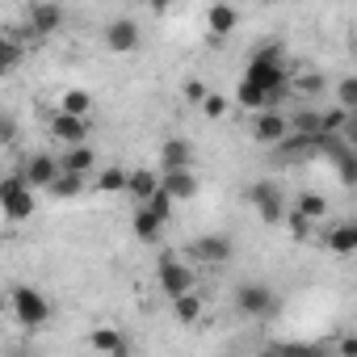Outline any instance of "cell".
<instances>
[{
	"instance_id": "d590c367",
	"label": "cell",
	"mask_w": 357,
	"mask_h": 357,
	"mask_svg": "<svg viewBox=\"0 0 357 357\" xmlns=\"http://www.w3.org/2000/svg\"><path fill=\"white\" fill-rule=\"evenodd\" d=\"M340 357H357V336H340Z\"/></svg>"
},
{
	"instance_id": "4fadbf2b",
	"label": "cell",
	"mask_w": 357,
	"mask_h": 357,
	"mask_svg": "<svg viewBox=\"0 0 357 357\" xmlns=\"http://www.w3.org/2000/svg\"><path fill=\"white\" fill-rule=\"evenodd\" d=\"M55 164H59V172H68V176H80V181H84V176L97 168V151H93L89 143H84V147H68V151H63Z\"/></svg>"
},
{
	"instance_id": "44dd1931",
	"label": "cell",
	"mask_w": 357,
	"mask_h": 357,
	"mask_svg": "<svg viewBox=\"0 0 357 357\" xmlns=\"http://www.w3.org/2000/svg\"><path fill=\"white\" fill-rule=\"evenodd\" d=\"M47 194L55 202H68V198H80L84 194V181H80V176H68V172H55V181L47 185Z\"/></svg>"
},
{
	"instance_id": "484cf974",
	"label": "cell",
	"mask_w": 357,
	"mask_h": 357,
	"mask_svg": "<svg viewBox=\"0 0 357 357\" xmlns=\"http://www.w3.org/2000/svg\"><path fill=\"white\" fill-rule=\"evenodd\" d=\"M130 227H135V236H139L143 244H155V240H160V231H164V223H160V219H151L143 206L135 211V223H130Z\"/></svg>"
},
{
	"instance_id": "2e32d148",
	"label": "cell",
	"mask_w": 357,
	"mask_h": 357,
	"mask_svg": "<svg viewBox=\"0 0 357 357\" xmlns=\"http://www.w3.org/2000/svg\"><path fill=\"white\" fill-rule=\"evenodd\" d=\"M160 194H168L172 202H190L198 194V176L194 172H164L160 176Z\"/></svg>"
},
{
	"instance_id": "f1b7e54d",
	"label": "cell",
	"mask_w": 357,
	"mask_h": 357,
	"mask_svg": "<svg viewBox=\"0 0 357 357\" xmlns=\"http://www.w3.org/2000/svg\"><path fill=\"white\" fill-rule=\"evenodd\" d=\"M143 211H147V215H151V219H160V223H168V215H172V198H168V194H160V190H155V194H151V198H147V202H143Z\"/></svg>"
},
{
	"instance_id": "e0dca14e",
	"label": "cell",
	"mask_w": 357,
	"mask_h": 357,
	"mask_svg": "<svg viewBox=\"0 0 357 357\" xmlns=\"http://www.w3.org/2000/svg\"><path fill=\"white\" fill-rule=\"evenodd\" d=\"M206 26H211V34H215V38H227V34L240 26V13H236L231 5H215V9L206 13Z\"/></svg>"
},
{
	"instance_id": "ffe728a7",
	"label": "cell",
	"mask_w": 357,
	"mask_h": 357,
	"mask_svg": "<svg viewBox=\"0 0 357 357\" xmlns=\"http://www.w3.org/2000/svg\"><path fill=\"white\" fill-rule=\"evenodd\" d=\"M122 344H126V336L118 328H109V324H101V328L89 332V349H97V353H118Z\"/></svg>"
},
{
	"instance_id": "4dcf8cb0",
	"label": "cell",
	"mask_w": 357,
	"mask_h": 357,
	"mask_svg": "<svg viewBox=\"0 0 357 357\" xmlns=\"http://www.w3.org/2000/svg\"><path fill=\"white\" fill-rule=\"evenodd\" d=\"M336 168H340V181H344V185H353V181H357V155H353V151L336 155Z\"/></svg>"
},
{
	"instance_id": "9a60e30c",
	"label": "cell",
	"mask_w": 357,
	"mask_h": 357,
	"mask_svg": "<svg viewBox=\"0 0 357 357\" xmlns=\"http://www.w3.org/2000/svg\"><path fill=\"white\" fill-rule=\"evenodd\" d=\"M26 17H30V34H34V38L55 34V30L63 26V9H59V5H30Z\"/></svg>"
},
{
	"instance_id": "4316f807",
	"label": "cell",
	"mask_w": 357,
	"mask_h": 357,
	"mask_svg": "<svg viewBox=\"0 0 357 357\" xmlns=\"http://www.w3.org/2000/svg\"><path fill=\"white\" fill-rule=\"evenodd\" d=\"M93 185L101 194H126V168H101Z\"/></svg>"
},
{
	"instance_id": "5b68a950",
	"label": "cell",
	"mask_w": 357,
	"mask_h": 357,
	"mask_svg": "<svg viewBox=\"0 0 357 357\" xmlns=\"http://www.w3.org/2000/svg\"><path fill=\"white\" fill-rule=\"evenodd\" d=\"M248 202L261 211V219H265V223H282V219H286V211H290V202H286L282 185H273V181H257V185H248Z\"/></svg>"
},
{
	"instance_id": "603a6c76",
	"label": "cell",
	"mask_w": 357,
	"mask_h": 357,
	"mask_svg": "<svg viewBox=\"0 0 357 357\" xmlns=\"http://www.w3.org/2000/svg\"><path fill=\"white\" fill-rule=\"evenodd\" d=\"M172 315L181 319V324H198V319H202V298H198V290L172 298Z\"/></svg>"
},
{
	"instance_id": "3957f363",
	"label": "cell",
	"mask_w": 357,
	"mask_h": 357,
	"mask_svg": "<svg viewBox=\"0 0 357 357\" xmlns=\"http://www.w3.org/2000/svg\"><path fill=\"white\" fill-rule=\"evenodd\" d=\"M155 278H160V290H164L168 298H181V294H190V290H194V282H198V273L190 269V261L172 257V252H164V257H160V265H155Z\"/></svg>"
},
{
	"instance_id": "7a4b0ae2",
	"label": "cell",
	"mask_w": 357,
	"mask_h": 357,
	"mask_svg": "<svg viewBox=\"0 0 357 357\" xmlns=\"http://www.w3.org/2000/svg\"><path fill=\"white\" fill-rule=\"evenodd\" d=\"M9 303H13V315H17L22 328H43V324L51 319V311H55V307L47 303V294L34 290V286H13Z\"/></svg>"
},
{
	"instance_id": "f546056e",
	"label": "cell",
	"mask_w": 357,
	"mask_h": 357,
	"mask_svg": "<svg viewBox=\"0 0 357 357\" xmlns=\"http://www.w3.org/2000/svg\"><path fill=\"white\" fill-rule=\"evenodd\" d=\"M336 109H344V114L357 109V80H353V76L340 80V89H336Z\"/></svg>"
},
{
	"instance_id": "ac0fdd59",
	"label": "cell",
	"mask_w": 357,
	"mask_h": 357,
	"mask_svg": "<svg viewBox=\"0 0 357 357\" xmlns=\"http://www.w3.org/2000/svg\"><path fill=\"white\" fill-rule=\"evenodd\" d=\"M294 215H303L307 223H319L324 215H328V202H324V194H311V190H303L298 198H294V206H290Z\"/></svg>"
},
{
	"instance_id": "ba28073f",
	"label": "cell",
	"mask_w": 357,
	"mask_h": 357,
	"mask_svg": "<svg viewBox=\"0 0 357 357\" xmlns=\"http://www.w3.org/2000/svg\"><path fill=\"white\" fill-rule=\"evenodd\" d=\"M286 135H290V122H286L282 109H261V114H252V143L278 147Z\"/></svg>"
},
{
	"instance_id": "836d02e7",
	"label": "cell",
	"mask_w": 357,
	"mask_h": 357,
	"mask_svg": "<svg viewBox=\"0 0 357 357\" xmlns=\"http://www.w3.org/2000/svg\"><path fill=\"white\" fill-rule=\"evenodd\" d=\"M185 101L202 105V101H206V84H202V80H185Z\"/></svg>"
},
{
	"instance_id": "74e56055",
	"label": "cell",
	"mask_w": 357,
	"mask_h": 357,
	"mask_svg": "<svg viewBox=\"0 0 357 357\" xmlns=\"http://www.w3.org/2000/svg\"><path fill=\"white\" fill-rule=\"evenodd\" d=\"M13 357H34V353H13Z\"/></svg>"
},
{
	"instance_id": "8fae6325",
	"label": "cell",
	"mask_w": 357,
	"mask_h": 357,
	"mask_svg": "<svg viewBox=\"0 0 357 357\" xmlns=\"http://www.w3.org/2000/svg\"><path fill=\"white\" fill-rule=\"evenodd\" d=\"M89 118H72V114H55L51 118V135L59 139V143H68V147H84L89 143Z\"/></svg>"
},
{
	"instance_id": "cb8c5ba5",
	"label": "cell",
	"mask_w": 357,
	"mask_h": 357,
	"mask_svg": "<svg viewBox=\"0 0 357 357\" xmlns=\"http://www.w3.org/2000/svg\"><path fill=\"white\" fill-rule=\"evenodd\" d=\"M22 59H26L22 43H17V38H9V34H0V76H9L13 68H22Z\"/></svg>"
},
{
	"instance_id": "8992f818",
	"label": "cell",
	"mask_w": 357,
	"mask_h": 357,
	"mask_svg": "<svg viewBox=\"0 0 357 357\" xmlns=\"http://www.w3.org/2000/svg\"><path fill=\"white\" fill-rule=\"evenodd\" d=\"M236 307H240L244 315H252V319H265V315L278 311V294H273L265 282H244V286L236 290Z\"/></svg>"
},
{
	"instance_id": "277c9868",
	"label": "cell",
	"mask_w": 357,
	"mask_h": 357,
	"mask_svg": "<svg viewBox=\"0 0 357 357\" xmlns=\"http://www.w3.org/2000/svg\"><path fill=\"white\" fill-rule=\"evenodd\" d=\"M0 211H5V219H13V223L34 215V190L22 181V172H13V176L0 181Z\"/></svg>"
},
{
	"instance_id": "5bb4252c",
	"label": "cell",
	"mask_w": 357,
	"mask_h": 357,
	"mask_svg": "<svg viewBox=\"0 0 357 357\" xmlns=\"http://www.w3.org/2000/svg\"><path fill=\"white\" fill-rule=\"evenodd\" d=\"M160 190V172L155 168H126V194L143 206L151 194Z\"/></svg>"
},
{
	"instance_id": "e575fe53",
	"label": "cell",
	"mask_w": 357,
	"mask_h": 357,
	"mask_svg": "<svg viewBox=\"0 0 357 357\" xmlns=\"http://www.w3.org/2000/svg\"><path fill=\"white\" fill-rule=\"evenodd\" d=\"M13 135H17V126H13L9 118H0V147H5V143H13Z\"/></svg>"
},
{
	"instance_id": "7402d4cb",
	"label": "cell",
	"mask_w": 357,
	"mask_h": 357,
	"mask_svg": "<svg viewBox=\"0 0 357 357\" xmlns=\"http://www.w3.org/2000/svg\"><path fill=\"white\" fill-rule=\"evenodd\" d=\"M59 114H72V118H89L93 114V97L84 89H68L59 97Z\"/></svg>"
},
{
	"instance_id": "6da1fadb",
	"label": "cell",
	"mask_w": 357,
	"mask_h": 357,
	"mask_svg": "<svg viewBox=\"0 0 357 357\" xmlns=\"http://www.w3.org/2000/svg\"><path fill=\"white\" fill-rule=\"evenodd\" d=\"M244 80L257 84V89L269 97V105H278V97L286 93V84L294 80V68H286L282 47H257V51L248 55V72H244Z\"/></svg>"
},
{
	"instance_id": "8d00e7d4",
	"label": "cell",
	"mask_w": 357,
	"mask_h": 357,
	"mask_svg": "<svg viewBox=\"0 0 357 357\" xmlns=\"http://www.w3.org/2000/svg\"><path fill=\"white\" fill-rule=\"evenodd\" d=\"M257 357H278V349H273V344H269V349H261V353H257Z\"/></svg>"
},
{
	"instance_id": "83f0119b",
	"label": "cell",
	"mask_w": 357,
	"mask_h": 357,
	"mask_svg": "<svg viewBox=\"0 0 357 357\" xmlns=\"http://www.w3.org/2000/svg\"><path fill=\"white\" fill-rule=\"evenodd\" d=\"M273 349H278V357H324L319 344H303V340H282Z\"/></svg>"
},
{
	"instance_id": "d6986e66",
	"label": "cell",
	"mask_w": 357,
	"mask_h": 357,
	"mask_svg": "<svg viewBox=\"0 0 357 357\" xmlns=\"http://www.w3.org/2000/svg\"><path fill=\"white\" fill-rule=\"evenodd\" d=\"M324 244H328L332 252L349 257V252H357V227H353V223H336V227L324 236Z\"/></svg>"
},
{
	"instance_id": "9c48e42d",
	"label": "cell",
	"mask_w": 357,
	"mask_h": 357,
	"mask_svg": "<svg viewBox=\"0 0 357 357\" xmlns=\"http://www.w3.org/2000/svg\"><path fill=\"white\" fill-rule=\"evenodd\" d=\"M231 252H236L231 236H202L190 244V261H198V265H223V261H231Z\"/></svg>"
},
{
	"instance_id": "30bf717a",
	"label": "cell",
	"mask_w": 357,
	"mask_h": 357,
	"mask_svg": "<svg viewBox=\"0 0 357 357\" xmlns=\"http://www.w3.org/2000/svg\"><path fill=\"white\" fill-rule=\"evenodd\" d=\"M55 172H59V164H55V155H47V151H38V155H30V160L22 164V181H26L30 190H47V185L55 181Z\"/></svg>"
},
{
	"instance_id": "1f68e13d",
	"label": "cell",
	"mask_w": 357,
	"mask_h": 357,
	"mask_svg": "<svg viewBox=\"0 0 357 357\" xmlns=\"http://www.w3.org/2000/svg\"><path fill=\"white\" fill-rule=\"evenodd\" d=\"M282 223L290 227V236H294V240H307V236H311V223H307L303 215H294V211H286V219H282Z\"/></svg>"
},
{
	"instance_id": "52a82bcc",
	"label": "cell",
	"mask_w": 357,
	"mask_h": 357,
	"mask_svg": "<svg viewBox=\"0 0 357 357\" xmlns=\"http://www.w3.org/2000/svg\"><path fill=\"white\" fill-rule=\"evenodd\" d=\"M155 172H194V143L190 139H164L160 143V160Z\"/></svg>"
},
{
	"instance_id": "d6a6232c",
	"label": "cell",
	"mask_w": 357,
	"mask_h": 357,
	"mask_svg": "<svg viewBox=\"0 0 357 357\" xmlns=\"http://www.w3.org/2000/svg\"><path fill=\"white\" fill-rule=\"evenodd\" d=\"M202 114H206V118H223V114H227V101H223L219 93H206V101H202Z\"/></svg>"
},
{
	"instance_id": "d4e9b609",
	"label": "cell",
	"mask_w": 357,
	"mask_h": 357,
	"mask_svg": "<svg viewBox=\"0 0 357 357\" xmlns=\"http://www.w3.org/2000/svg\"><path fill=\"white\" fill-rule=\"evenodd\" d=\"M236 105H244V109H252V114L273 109V105H269V97H265L257 84H248V80H240V89H236Z\"/></svg>"
},
{
	"instance_id": "7c38bea8",
	"label": "cell",
	"mask_w": 357,
	"mask_h": 357,
	"mask_svg": "<svg viewBox=\"0 0 357 357\" xmlns=\"http://www.w3.org/2000/svg\"><path fill=\"white\" fill-rule=\"evenodd\" d=\"M105 47L109 51H135L139 47V22L135 17H114L109 26H105Z\"/></svg>"
}]
</instances>
